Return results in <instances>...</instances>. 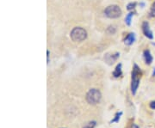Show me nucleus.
Instances as JSON below:
<instances>
[{"label":"nucleus","mask_w":155,"mask_h":128,"mask_svg":"<svg viewBox=\"0 0 155 128\" xmlns=\"http://www.w3.org/2000/svg\"><path fill=\"white\" fill-rule=\"evenodd\" d=\"M150 17H155V2L153 4L152 9H151V11H150Z\"/></svg>","instance_id":"4468645a"},{"label":"nucleus","mask_w":155,"mask_h":128,"mask_svg":"<svg viewBox=\"0 0 155 128\" xmlns=\"http://www.w3.org/2000/svg\"><path fill=\"white\" fill-rule=\"evenodd\" d=\"M153 76L155 77V68H154V70H153Z\"/></svg>","instance_id":"6ab92c4d"},{"label":"nucleus","mask_w":155,"mask_h":128,"mask_svg":"<svg viewBox=\"0 0 155 128\" xmlns=\"http://www.w3.org/2000/svg\"><path fill=\"white\" fill-rule=\"evenodd\" d=\"M71 39L75 42H80L86 39L87 37V32L84 28L81 27H76L72 29L70 34Z\"/></svg>","instance_id":"f03ea898"},{"label":"nucleus","mask_w":155,"mask_h":128,"mask_svg":"<svg viewBox=\"0 0 155 128\" xmlns=\"http://www.w3.org/2000/svg\"><path fill=\"white\" fill-rule=\"evenodd\" d=\"M132 128H140L137 126V125H135V124H133V126H132Z\"/></svg>","instance_id":"a211bd4d"},{"label":"nucleus","mask_w":155,"mask_h":128,"mask_svg":"<svg viewBox=\"0 0 155 128\" xmlns=\"http://www.w3.org/2000/svg\"><path fill=\"white\" fill-rule=\"evenodd\" d=\"M135 5H136V3H130V4H128V5H127V9L128 10V11H131V10L134 9Z\"/></svg>","instance_id":"2eb2a0df"},{"label":"nucleus","mask_w":155,"mask_h":128,"mask_svg":"<svg viewBox=\"0 0 155 128\" xmlns=\"http://www.w3.org/2000/svg\"><path fill=\"white\" fill-rule=\"evenodd\" d=\"M97 126V121L96 120H91L88 123H86L83 128H95V126Z\"/></svg>","instance_id":"9b49d317"},{"label":"nucleus","mask_w":155,"mask_h":128,"mask_svg":"<svg viewBox=\"0 0 155 128\" xmlns=\"http://www.w3.org/2000/svg\"><path fill=\"white\" fill-rule=\"evenodd\" d=\"M122 10L118 5H110L104 10V14L109 18H118L122 16Z\"/></svg>","instance_id":"20e7f679"},{"label":"nucleus","mask_w":155,"mask_h":128,"mask_svg":"<svg viewBox=\"0 0 155 128\" xmlns=\"http://www.w3.org/2000/svg\"><path fill=\"white\" fill-rule=\"evenodd\" d=\"M134 40H135V36H134V34L130 33L127 36V38L125 39V41H124V43H125L126 45H127V46H130V45L133 44L134 41Z\"/></svg>","instance_id":"9d476101"},{"label":"nucleus","mask_w":155,"mask_h":128,"mask_svg":"<svg viewBox=\"0 0 155 128\" xmlns=\"http://www.w3.org/2000/svg\"><path fill=\"white\" fill-rule=\"evenodd\" d=\"M143 55H144V59H145V62H146V64H147V65H151V64H152V62H153V56H152V54H151L150 51L145 50Z\"/></svg>","instance_id":"0eeeda50"},{"label":"nucleus","mask_w":155,"mask_h":128,"mask_svg":"<svg viewBox=\"0 0 155 128\" xmlns=\"http://www.w3.org/2000/svg\"><path fill=\"white\" fill-rule=\"evenodd\" d=\"M122 114H123V112L122 111L116 112V114H115V116H114V118L110 121V124H113V123H119L120 120H121V117L122 116Z\"/></svg>","instance_id":"1a4fd4ad"},{"label":"nucleus","mask_w":155,"mask_h":128,"mask_svg":"<svg viewBox=\"0 0 155 128\" xmlns=\"http://www.w3.org/2000/svg\"><path fill=\"white\" fill-rule=\"evenodd\" d=\"M133 16V12H130V13H128V15H127V17H126V18H125V22H126V24H127V26H129V25L131 24V19H132Z\"/></svg>","instance_id":"f8f14e48"},{"label":"nucleus","mask_w":155,"mask_h":128,"mask_svg":"<svg viewBox=\"0 0 155 128\" xmlns=\"http://www.w3.org/2000/svg\"><path fill=\"white\" fill-rule=\"evenodd\" d=\"M86 101L91 105H96L99 103L102 99V94L97 89H91L86 94Z\"/></svg>","instance_id":"7ed1b4c3"},{"label":"nucleus","mask_w":155,"mask_h":128,"mask_svg":"<svg viewBox=\"0 0 155 128\" xmlns=\"http://www.w3.org/2000/svg\"><path fill=\"white\" fill-rule=\"evenodd\" d=\"M142 31L144 33L145 36H147L148 39H153V32L150 29L149 24H148L147 22H144L142 23Z\"/></svg>","instance_id":"39448f33"},{"label":"nucleus","mask_w":155,"mask_h":128,"mask_svg":"<svg viewBox=\"0 0 155 128\" xmlns=\"http://www.w3.org/2000/svg\"><path fill=\"white\" fill-rule=\"evenodd\" d=\"M112 75H113V77H114V78H120V77L122 76V64H118V65L116 66V69H115V71L113 72Z\"/></svg>","instance_id":"6e6552de"},{"label":"nucleus","mask_w":155,"mask_h":128,"mask_svg":"<svg viewBox=\"0 0 155 128\" xmlns=\"http://www.w3.org/2000/svg\"><path fill=\"white\" fill-rule=\"evenodd\" d=\"M150 108H152V109H153L155 110V101H151L149 104Z\"/></svg>","instance_id":"dca6fc26"},{"label":"nucleus","mask_w":155,"mask_h":128,"mask_svg":"<svg viewBox=\"0 0 155 128\" xmlns=\"http://www.w3.org/2000/svg\"><path fill=\"white\" fill-rule=\"evenodd\" d=\"M47 54H48L47 57H48V63H49V51L48 50L47 51Z\"/></svg>","instance_id":"f3484780"},{"label":"nucleus","mask_w":155,"mask_h":128,"mask_svg":"<svg viewBox=\"0 0 155 128\" xmlns=\"http://www.w3.org/2000/svg\"><path fill=\"white\" fill-rule=\"evenodd\" d=\"M131 92L133 95H134L137 92V89L140 85V79L142 76V72L140 68L134 64L133 67V71H132V74H131Z\"/></svg>","instance_id":"f257e3e1"},{"label":"nucleus","mask_w":155,"mask_h":128,"mask_svg":"<svg viewBox=\"0 0 155 128\" xmlns=\"http://www.w3.org/2000/svg\"><path fill=\"white\" fill-rule=\"evenodd\" d=\"M119 57H120V53H116L115 54H110V53H108L104 57V59H105V61L109 65H113L117 60V59Z\"/></svg>","instance_id":"423d86ee"},{"label":"nucleus","mask_w":155,"mask_h":128,"mask_svg":"<svg viewBox=\"0 0 155 128\" xmlns=\"http://www.w3.org/2000/svg\"><path fill=\"white\" fill-rule=\"evenodd\" d=\"M107 33L110 34H114L116 33V28H114V27H109V28H107Z\"/></svg>","instance_id":"ddd939ff"}]
</instances>
